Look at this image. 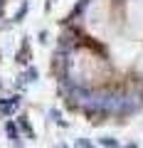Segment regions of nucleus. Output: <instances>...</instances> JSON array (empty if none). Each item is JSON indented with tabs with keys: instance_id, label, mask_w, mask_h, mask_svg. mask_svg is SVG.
<instances>
[{
	"instance_id": "nucleus-8",
	"label": "nucleus",
	"mask_w": 143,
	"mask_h": 148,
	"mask_svg": "<svg viewBox=\"0 0 143 148\" xmlns=\"http://www.w3.org/2000/svg\"><path fill=\"white\" fill-rule=\"evenodd\" d=\"M37 79V69H30V72H27V82H35Z\"/></svg>"
},
{
	"instance_id": "nucleus-4",
	"label": "nucleus",
	"mask_w": 143,
	"mask_h": 148,
	"mask_svg": "<svg viewBox=\"0 0 143 148\" xmlns=\"http://www.w3.org/2000/svg\"><path fill=\"white\" fill-rule=\"evenodd\" d=\"M101 146L104 148H118V141L116 138H101Z\"/></svg>"
},
{
	"instance_id": "nucleus-3",
	"label": "nucleus",
	"mask_w": 143,
	"mask_h": 148,
	"mask_svg": "<svg viewBox=\"0 0 143 148\" xmlns=\"http://www.w3.org/2000/svg\"><path fill=\"white\" fill-rule=\"evenodd\" d=\"M141 109V99L138 96H123V104H121V114H131V111Z\"/></svg>"
},
{
	"instance_id": "nucleus-11",
	"label": "nucleus",
	"mask_w": 143,
	"mask_h": 148,
	"mask_svg": "<svg viewBox=\"0 0 143 148\" xmlns=\"http://www.w3.org/2000/svg\"><path fill=\"white\" fill-rule=\"evenodd\" d=\"M3 5H5V0H0V10H3Z\"/></svg>"
},
{
	"instance_id": "nucleus-7",
	"label": "nucleus",
	"mask_w": 143,
	"mask_h": 148,
	"mask_svg": "<svg viewBox=\"0 0 143 148\" xmlns=\"http://www.w3.org/2000/svg\"><path fill=\"white\" fill-rule=\"evenodd\" d=\"M25 12H27V3H22V5H20V10H17V15H15V22H20L22 17H25Z\"/></svg>"
},
{
	"instance_id": "nucleus-6",
	"label": "nucleus",
	"mask_w": 143,
	"mask_h": 148,
	"mask_svg": "<svg viewBox=\"0 0 143 148\" xmlns=\"http://www.w3.org/2000/svg\"><path fill=\"white\" fill-rule=\"evenodd\" d=\"M8 133H10V141H17V128H15V123H8Z\"/></svg>"
},
{
	"instance_id": "nucleus-1",
	"label": "nucleus",
	"mask_w": 143,
	"mask_h": 148,
	"mask_svg": "<svg viewBox=\"0 0 143 148\" xmlns=\"http://www.w3.org/2000/svg\"><path fill=\"white\" fill-rule=\"evenodd\" d=\"M121 104H123V94H104V104H101V114H121Z\"/></svg>"
},
{
	"instance_id": "nucleus-2",
	"label": "nucleus",
	"mask_w": 143,
	"mask_h": 148,
	"mask_svg": "<svg viewBox=\"0 0 143 148\" xmlns=\"http://www.w3.org/2000/svg\"><path fill=\"white\" fill-rule=\"evenodd\" d=\"M17 106H20V99L17 96H12V99H0V114L10 116V114L17 111Z\"/></svg>"
},
{
	"instance_id": "nucleus-5",
	"label": "nucleus",
	"mask_w": 143,
	"mask_h": 148,
	"mask_svg": "<svg viewBox=\"0 0 143 148\" xmlns=\"http://www.w3.org/2000/svg\"><path fill=\"white\" fill-rule=\"evenodd\" d=\"M20 128H22V131L27 133V136H35V133H32V126H30V123L25 121V119H20Z\"/></svg>"
},
{
	"instance_id": "nucleus-10",
	"label": "nucleus",
	"mask_w": 143,
	"mask_h": 148,
	"mask_svg": "<svg viewBox=\"0 0 143 148\" xmlns=\"http://www.w3.org/2000/svg\"><path fill=\"white\" fill-rule=\"evenodd\" d=\"M126 148H136V143H128V146H126Z\"/></svg>"
},
{
	"instance_id": "nucleus-9",
	"label": "nucleus",
	"mask_w": 143,
	"mask_h": 148,
	"mask_svg": "<svg viewBox=\"0 0 143 148\" xmlns=\"http://www.w3.org/2000/svg\"><path fill=\"white\" fill-rule=\"evenodd\" d=\"M77 148H91V143H89V141H84V138H81V141H77Z\"/></svg>"
}]
</instances>
